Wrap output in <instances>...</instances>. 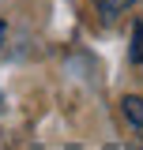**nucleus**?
Returning a JSON list of instances; mask_svg holds the SVG:
<instances>
[{"mask_svg": "<svg viewBox=\"0 0 143 150\" xmlns=\"http://www.w3.org/2000/svg\"><path fill=\"white\" fill-rule=\"evenodd\" d=\"M4 34H8V26H4V19H0V45H4Z\"/></svg>", "mask_w": 143, "mask_h": 150, "instance_id": "20e7f679", "label": "nucleus"}, {"mask_svg": "<svg viewBox=\"0 0 143 150\" xmlns=\"http://www.w3.org/2000/svg\"><path fill=\"white\" fill-rule=\"evenodd\" d=\"M128 4H132V0H94V8H98L106 19H117V15L128 8Z\"/></svg>", "mask_w": 143, "mask_h": 150, "instance_id": "f03ea898", "label": "nucleus"}, {"mask_svg": "<svg viewBox=\"0 0 143 150\" xmlns=\"http://www.w3.org/2000/svg\"><path fill=\"white\" fill-rule=\"evenodd\" d=\"M128 53H132L136 64H143V19L132 26V49H128Z\"/></svg>", "mask_w": 143, "mask_h": 150, "instance_id": "7ed1b4c3", "label": "nucleus"}, {"mask_svg": "<svg viewBox=\"0 0 143 150\" xmlns=\"http://www.w3.org/2000/svg\"><path fill=\"white\" fill-rule=\"evenodd\" d=\"M121 109H124V120L132 124V131L143 135V98L139 94H128L124 101H121Z\"/></svg>", "mask_w": 143, "mask_h": 150, "instance_id": "f257e3e1", "label": "nucleus"}]
</instances>
